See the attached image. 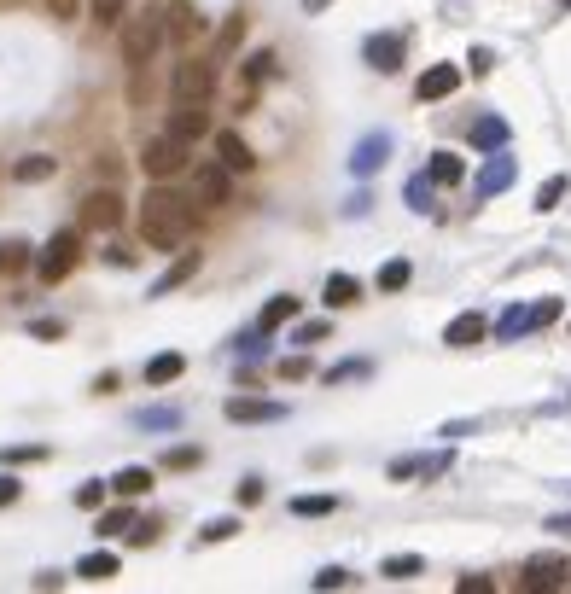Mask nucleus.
Wrapping results in <instances>:
<instances>
[{
    "mask_svg": "<svg viewBox=\"0 0 571 594\" xmlns=\"http://www.w3.org/2000/svg\"><path fill=\"white\" fill-rule=\"evenodd\" d=\"M140 239L152 251H181L193 239V198L169 193L164 181H158L152 193L140 198Z\"/></svg>",
    "mask_w": 571,
    "mask_h": 594,
    "instance_id": "obj_1",
    "label": "nucleus"
},
{
    "mask_svg": "<svg viewBox=\"0 0 571 594\" xmlns=\"http://www.w3.org/2000/svg\"><path fill=\"white\" fill-rule=\"evenodd\" d=\"M117 30H123V65L146 70V65H152V53L164 47V12H135V18L123 12V24H117Z\"/></svg>",
    "mask_w": 571,
    "mask_h": 594,
    "instance_id": "obj_2",
    "label": "nucleus"
},
{
    "mask_svg": "<svg viewBox=\"0 0 571 594\" xmlns=\"http://www.w3.org/2000/svg\"><path fill=\"white\" fill-rule=\"evenodd\" d=\"M76 257H82V233L65 228V233H53V239L41 245V257H35V274H41L47 286H59L70 268H76Z\"/></svg>",
    "mask_w": 571,
    "mask_h": 594,
    "instance_id": "obj_3",
    "label": "nucleus"
},
{
    "mask_svg": "<svg viewBox=\"0 0 571 594\" xmlns=\"http://www.w3.org/2000/svg\"><path fill=\"white\" fill-rule=\"evenodd\" d=\"M140 169L152 175V181H175L181 169H187V140H175V134H152L146 140V152H140Z\"/></svg>",
    "mask_w": 571,
    "mask_h": 594,
    "instance_id": "obj_4",
    "label": "nucleus"
},
{
    "mask_svg": "<svg viewBox=\"0 0 571 594\" xmlns=\"http://www.w3.org/2000/svg\"><path fill=\"white\" fill-rule=\"evenodd\" d=\"M210 88H216V65H210V59H193V53L169 76V94L175 99H210Z\"/></svg>",
    "mask_w": 571,
    "mask_h": 594,
    "instance_id": "obj_5",
    "label": "nucleus"
},
{
    "mask_svg": "<svg viewBox=\"0 0 571 594\" xmlns=\"http://www.w3.org/2000/svg\"><path fill=\"white\" fill-rule=\"evenodd\" d=\"M566 577H571V565L560 560V554H537V560H525V571H519V589L554 594V589H566Z\"/></svg>",
    "mask_w": 571,
    "mask_h": 594,
    "instance_id": "obj_6",
    "label": "nucleus"
},
{
    "mask_svg": "<svg viewBox=\"0 0 571 594\" xmlns=\"http://www.w3.org/2000/svg\"><path fill=\"white\" fill-rule=\"evenodd\" d=\"M204 30H210V24H204V12L193 6V0H169V6H164V41H175V47H193Z\"/></svg>",
    "mask_w": 571,
    "mask_h": 594,
    "instance_id": "obj_7",
    "label": "nucleus"
},
{
    "mask_svg": "<svg viewBox=\"0 0 571 594\" xmlns=\"http://www.w3.org/2000/svg\"><path fill=\"white\" fill-rule=\"evenodd\" d=\"M82 228H94V233L123 228V193L100 187V193H88V198H82Z\"/></svg>",
    "mask_w": 571,
    "mask_h": 594,
    "instance_id": "obj_8",
    "label": "nucleus"
},
{
    "mask_svg": "<svg viewBox=\"0 0 571 594\" xmlns=\"http://www.w3.org/2000/svg\"><path fill=\"white\" fill-rule=\"evenodd\" d=\"M228 198H234V181H228V169H222V164H199V169H193V204L222 210Z\"/></svg>",
    "mask_w": 571,
    "mask_h": 594,
    "instance_id": "obj_9",
    "label": "nucleus"
},
{
    "mask_svg": "<svg viewBox=\"0 0 571 594\" xmlns=\"http://www.w3.org/2000/svg\"><path fill=\"white\" fill-rule=\"evenodd\" d=\"M169 134L175 140H199V134H210V111H204V99H175V111H169Z\"/></svg>",
    "mask_w": 571,
    "mask_h": 594,
    "instance_id": "obj_10",
    "label": "nucleus"
},
{
    "mask_svg": "<svg viewBox=\"0 0 571 594\" xmlns=\"http://www.w3.org/2000/svg\"><path fill=\"white\" fill-rule=\"evenodd\" d=\"M222 414H228V420H245V426H263V420H286V408H280V402H257V396H228V402H222Z\"/></svg>",
    "mask_w": 571,
    "mask_h": 594,
    "instance_id": "obj_11",
    "label": "nucleus"
},
{
    "mask_svg": "<svg viewBox=\"0 0 571 594\" xmlns=\"http://www.w3.org/2000/svg\"><path fill=\"white\" fill-rule=\"evenodd\" d=\"M216 164L228 169V175H234V169L245 175V169H257V152H251L234 129H222V134H216Z\"/></svg>",
    "mask_w": 571,
    "mask_h": 594,
    "instance_id": "obj_12",
    "label": "nucleus"
},
{
    "mask_svg": "<svg viewBox=\"0 0 571 594\" xmlns=\"http://www.w3.org/2000/svg\"><path fill=\"white\" fill-rule=\"evenodd\" d=\"M513 175H519V164L513 158H502V152H490V164L478 169V198H496L513 187Z\"/></svg>",
    "mask_w": 571,
    "mask_h": 594,
    "instance_id": "obj_13",
    "label": "nucleus"
},
{
    "mask_svg": "<svg viewBox=\"0 0 571 594\" xmlns=\"http://www.w3.org/2000/svg\"><path fill=\"white\" fill-rule=\"evenodd\" d=\"M385 158H391V134L379 129V134H368V140L350 152V169H356V175H373V169H385Z\"/></svg>",
    "mask_w": 571,
    "mask_h": 594,
    "instance_id": "obj_14",
    "label": "nucleus"
},
{
    "mask_svg": "<svg viewBox=\"0 0 571 594\" xmlns=\"http://www.w3.org/2000/svg\"><path fill=\"white\" fill-rule=\"evenodd\" d=\"M455 88H461V65H432L420 82H414V94L420 99H449Z\"/></svg>",
    "mask_w": 571,
    "mask_h": 594,
    "instance_id": "obj_15",
    "label": "nucleus"
},
{
    "mask_svg": "<svg viewBox=\"0 0 571 594\" xmlns=\"http://www.w3.org/2000/svg\"><path fill=\"white\" fill-rule=\"evenodd\" d=\"M193 274H199V251H181V257H175V263H169L158 280H152V297H169L175 286H187Z\"/></svg>",
    "mask_w": 571,
    "mask_h": 594,
    "instance_id": "obj_16",
    "label": "nucleus"
},
{
    "mask_svg": "<svg viewBox=\"0 0 571 594\" xmlns=\"http://www.w3.org/2000/svg\"><path fill=\"white\" fill-rule=\"evenodd\" d=\"M484 332H490V327H484V315H455V321L443 327V344H449V350H472Z\"/></svg>",
    "mask_w": 571,
    "mask_h": 594,
    "instance_id": "obj_17",
    "label": "nucleus"
},
{
    "mask_svg": "<svg viewBox=\"0 0 571 594\" xmlns=\"http://www.w3.org/2000/svg\"><path fill=\"white\" fill-rule=\"evenodd\" d=\"M368 65L385 70V76H391V70H403V35H373V41H368Z\"/></svg>",
    "mask_w": 571,
    "mask_h": 594,
    "instance_id": "obj_18",
    "label": "nucleus"
},
{
    "mask_svg": "<svg viewBox=\"0 0 571 594\" xmlns=\"http://www.w3.org/2000/svg\"><path fill=\"white\" fill-rule=\"evenodd\" d=\"M507 117H478V123H472V152H502L507 146Z\"/></svg>",
    "mask_w": 571,
    "mask_h": 594,
    "instance_id": "obj_19",
    "label": "nucleus"
},
{
    "mask_svg": "<svg viewBox=\"0 0 571 594\" xmlns=\"http://www.w3.org/2000/svg\"><path fill=\"white\" fill-rule=\"evenodd\" d=\"M239 41H245V12H234V18L216 30V53H210V65H228V59L239 53Z\"/></svg>",
    "mask_w": 571,
    "mask_h": 594,
    "instance_id": "obj_20",
    "label": "nucleus"
},
{
    "mask_svg": "<svg viewBox=\"0 0 571 594\" xmlns=\"http://www.w3.org/2000/svg\"><path fill=\"white\" fill-rule=\"evenodd\" d=\"M105 490H117L123 501H140V495L152 490V472H146V466H123V472H117V478H111Z\"/></svg>",
    "mask_w": 571,
    "mask_h": 594,
    "instance_id": "obj_21",
    "label": "nucleus"
},
{
    "mask_svg": "<svg viewBox=\"0 0 571 594\" xmlns=\"http://www.w3.org/2000/svg\"><path fill=\"white\" fill-rule=\"evenodd\" d=\"M321 303H327V309H350V303H362V286H356L350 274H333L327 292H321Z\"/></svg>",
    "mask_w": 571,
    "mask_h": 594,
    "instance_id": "obj_22",
    "label": "nucleus"
},
{
    "mask_svg": "<svg viewBox=\"0 0 571 594\" xmlns=\"http://www.w3.org/2000/svg\"><path fill=\"white\" fill-rule=\"evenodd\" d=\"M426 175H432V187H455V181L467 175V164H461L455 152H432V169H426Z\"/></svg>",
    "mask_w": 571,
    "mask_h": 594,
    "instance_id": "obj_23",
    "label": "nucleus"
},
{
    "mask_svg": "<svg viewBox=\"0 0 571 594\" xmlns=\"http://www.w3.org/2000/svg\"><path fill=\"white\" fill-rule=\"evenodd\" d=\"M181 356H175V350H164V356H152V362H146V385H175V379H181Z\"/></svg>",
    "mask_w": 571,
    "mask_h": 594,
    "instance_id": "obj_24",
    "label": "nucleus"
},
{
    "mask_svg": "<svg viewBox=\"0 0 571 594\" xmlns=\"http://www.w3.org/2000/svg\"><path fill=\"white\" fill-rule=\"evenodd\" d=\"M292 315H298V297H269V303H263V315H257V327L274 332V327H286Z\"/></svg>",
    "mask_w": 571,
    "mask_h": 594,
    "instance_id": "obj_25",
    "label": "nucleus"
},
{
    "mask_svg": "<svg viewBox=\"0 0 571 594\" xmlns=\"http://www.w3.org/2000/svg\"><path fill=\"white\" fill-rule=\"evenodd\" d=\"M420 571H426L420 554H391V560L379 565V577H391V583H408V577H420Z\"/></svg>",
    "mask_w": 571,
    "mask_h": 594,
    "instance_id": "obj_26",
    "label": "nucleus"
},
{
    "mask_svg": "<svg viewBox=\"0 0 571 594\" xmlns=\"http://www.w3.org/2000/svg\"><path fill=\"white\" fill-rule=\"evenodd\" d=\"M53 158H47V152H30V158H18V164H12V175H18V181H24V187H30V181H47V175H53Z\"/></svg>",
    "mask_w": 571,
    "mask_h": 594,
    "instance_id": "obj_27",
    "label": "nucleus"
},
{
    "mask_svg": "<svg viewBox=\"0 0 571 594\" xmlns=\"http://www.w3.org/2000/svg\"><path fill=\"white\" fill-rule=\"evenodd\" d=\"M76 577H88V583H105V577H117V554H88V560L76 565Z\"/></svg>",
    "mask_w": 571,
    "mask_h": 594,
    "instance_id": "obj_28",
    "label": "nucleus"
},
{
    "mask_svg": "<svg viewBox=\"0 0 571 594\" xmlns=\"http://www.w3.org/2000/svg\"><path fill=\"white\" fill-rule=\"evenodd\" d=\"M88 12H94V24H100V30H117V24H123V12H129V0H88Z\"/></svg>",
    "mask_w": 571,
    "mask_h": 594,
    "instance_id": "obj_29",
    "label": "nucleus"
},
{
    "mask_svg": "<svg viewBox=\"0 0 571 594\" xmlns=\"http://www.w3.org/2000/svg\"><path fill=\"white\" fill-rule=\"evenodd\" d=\"M292 513H298V519H321V513H338V495H298V501H292Z\"/></svg>",
    "mask_w": 571,
    "mask_h": 594,
    "instance_id": "obj_30",
    "label": "nucleus"
},
{
    "mask_svg": "<svg viewBox=\"0 0 571 594\" xmlns=\"http://www.w3.org/2000/svg\"><path fill=\"white\" fill-rule=\"evenodd\" d=\"M519 332H531V309H502V321H496V338H519Z\"/></svg>",
    "mask_w": 571,
    "mask_h": 594,
    "instance_id": "obj_31",
    "label": "nucleus"
},
{
    "mask_svg": "<svg viewBox=\"0 0 571 594\" xmlns=\"http://www.w3.org/2000/svg\"><path fill=\"white\" fill-rule=\"evenodd\" d=\"M18 268H30V245L24 239H6L0 245V274H18Z\"/></svg>",
    "mask_w": 571,
    "mask_h": 594,
    "instance_id": "obj_32",
    "label": "nucleus"
},
{
    "mask_svg": "<svg viewBox=\"0 0 571 594\" xmlns=\"http://www.w3.org/2000/svg\"><path fill=\"white\" fill-rule=\"evenodd\" d=\"M408 274H414V268H408L403 257H397V263H385V268H379V292H403Z\"/></svg>",
    "mask_w": 571,
    "mask_h": 594,
    "instance_id": "obj_33",
    "label": "nucleus"
},
{
    "mask_svg": "<svg viewBox=\"0 0 571 594\" xmlns=\"http://www.w3.org/2000/svg\"><path fill=\"white\" fill-rule=\"evenodd\" d=\"M408 210H432V175H426V169L408 181Z\"/></svg>",
    "mask_w": 571,
    "mask_h": 594,
    "instance_id": "obj_34",
    "label": "nucleus"
},
{
    "mask_svg": "<svg viewBox=\"0 0 571 594\" xmlns=\"http://www.w3.org/2000/svg\"><path fill=\"white\" fill-rule=\"evenodd\" d=\"M129 525H135V513H129V507H111L100 519V536H129Z\"/></svg>",
    "mask_w": 571,
    "mask_h": 594,
    "instance_id": "obj_35",
    "label": "nucleus"
},
{
    "mask_svg": "<svg viewBox=\"0 0 571 594\" xmlns=\"http://www.w3.org/2000/svg\"><path fill=\"white\" fill-rule=\"evenodd\" d=\"M566 198V175H554V181H542V193H537V210H554Z\"/></svg>",
    "mask_w": 571,
    "mask_h": 594,
    "instance_id": "obj_36",
    "label": "nucleus"
},
{
    "mask_svg": "<svg viewBox=\"0 0 571 594\" xmlns=\"http://www.w3.org/2000/svg\"><path fill=\"white\" fill-rule=\"evenodd\" d=\"M228 536H239V519H210L204 525V542H228Z\"/></svg>",
    "mask_w": 571,
    "mask_h": 594,
    "instance_id": "obj_37",
    "label": "nucleus"
},
{
    "mask_svg": "<svg viewBox=\"0 0 571 594\" xmlns=\"http://www.w3.org/2000/svg\"><path fill=\"white\" fill-rule=\"evenodd\" d=\"M554 315H560V303H554V297H542V303H531V332H537V327H548Z\"/></svg>",
    "mask_w": 571,
    "mask_h": 594,
    "instance_id": "obj_38",
    "label": "nucleus"
},
{
    "mask_svg": "<svg viewBox=\"0 0 571 594\" xmlns=\"http://www.w3.org/2000/svg\"><path fill=\"white\" fill-rule=\"evenodd\" d=\"M245 76H251V82H263V76H274V53H251V65H245Z\"/></svg>",
    "mask_w": 571,
    "mask_h": 594,
    "instance_id": "obj_39",
    "label": "nucleus"
},
{
    "mask_svg": "<svg viewBox=\"0 0 571 594\" xmlns=\"http://www.w3.org/2000/svg\"><path fill=\"white\" fill-rule=\"evenodd\" d=\"M327 332H333V327H327V321H303V327L292 332V338H298V344H321Z\"/></svg>",
    "mask_w": 571,
    "mask_h": 594,
    "instance_id": "obj_40",
    "label": "nucleus"
},
{
    "mask_svg": "<svg viewBox=\"0 0 571 594\" xmlns=\"http://www.w3.org/2000/svg\"><path fill=\"white\" fill-rule=\"evenodd\" d=\"M344 583H350V571H338V565H327V571L315 577V589H344Z\"/></svg>",
    "mask_w": 571,
    "mask_h": 594,
    "instance_id": "obj_41",
    "label": "nucleus"
},
{
    "mask_svg": "<svg viewBox=\"0 0 571 594\" xmlns=\"http://www.w3.org/2000/svg\"><path fill=\"white\" fill-rule=\"evenodd\" d=\"M472 76H484V70H496V53H490V47H472Z\"/></svg>",
    "mask_w": 571,
    "mask_h": 594,
    "instance_id": "obj_42",
    "label": "nucleus"
},
{
    "mask_svg": "<svg viewBox=\"0 0 571 594\" xmlns=\"http://www.w3.org/2000/svg\"><path fill=\"white\" fill-rule=\"evenodd\" d=\"M105 501V484H82V490H76V507H100Z\"/></svg>",
    "mask_w": 571,
    "mask_h": 594,
    "instance_id": "obj_43",
    "label": "nucleus"
},
{
    "mask_svg": "<svg viewBox=\"0 0 571 594\" xmlns=\"http://www.w3.org/2000/svg\"><path fill=\"white\" fill-rule=\"evenodd\" d=\"M490 589H496L490 577H461V583H455V594H490Z\"/></svg>",
    "mask_w": 571,
    "mask_h": 594,
    "instance_id": "obj_44",
    "label": "nucleus"
},
{
    "mask_svg": "<svg viewBox=\"0 0 571 594\" xmlns=\"http://www.w3.org/2000/svg\"><path fill=\"white\" fill-rule=\"evenodd\" d=\"M0 461H47V449H41V443H30V449H6Z\"/></svg>",
    "mask_w": 571,
    "mask_h": 594,
    "instance_id": "obj_45",
    "label": "nucleus"
},
{
    "mask_svg": "<svg viewBox=\"0 0 571 594\" xmlns=\"http://www.w3.org/2000/svg\"><path fill=\"white\" fill-rule=\"evenodd\" d=\"M18 495H24V484H18V478H12V472H6V478H0V507H12V501H18Z\"/></svg>",
    "mask_w": 571,
    "mask_h": 594,
    "instance_id": "obj_46",
    "label": "nucleus"
},
{
    "mask_svg": "<svg viewBox=\"0 0 571 594\" xmlns=\"http://www.w3.org/2000/svg\"><path fill=\"white\" fill-rule=\"evenodd\" d=\"M164 466H199V449H169Z\"/></svg>",
    "mask_w": 571,
    "mask_h": 594,
    "instance_id": "obj_47",
    "label": "nucleus"
},
{
    "mask_svg": "<svg viewBox=\"0 0 571 594\" xmlns=\"http://www.w3.org/2000/svg\"><path fill=\"white\" fill-rule=\"evenodd\" d=\"M239 501H245V507H257V501H263V484H257V478H245V484H239Z\"/></svg>",
    "mask_w": 571,
    "mask_h": 594,
    "instance_id": "obj_48",
    "label": "nucleus"
},
{
    "mask_svg": "<svg viewBox=\"0 0 571 594\" xmlns=\"http://www.w3.org/2000/svg\"><path fill=\"white\" fill-rule=\"evenodd\" d=\"M362 373H368V367H362V362H350V367H333V373H327V385H338V379H362Z\"/></svg>",
    "mask_w": 571,
    "mask_h": 594,
    "instance_id": "obj_49",
    "label": "nucleus"
},
{
    "mask_svg": "<svg viewBox=\"0 0 571 594\" xmlns=\"http://www.w3.org/2000/svg\"><path fill=\"white\" fill-rule=\"evenodd\" d=\"M280 373H286V379H303V373H309V362H303V356H292V362H280Z\"/></svg>",
    "mask_w": 571,
    "mask_h": 594,
    "instance_id": "obj_50",
    "label": "nucleus"
},
{
    "mask_svg": "<svg viewBox=\"0 0 571 594\" xmlns=\"http://www.w3.org/2000/svg\"><path fill=\"white\" fill-rule=\"evenodd\" d=\"M53 6V18H76V0H47Z\"/></svg>",
    "mask_w": 571,
    "mask_h": 594,
    "instance_id": "obj_51",
    "label": "nucleus"
},
{
    "mask_svg": "<svg viewBox=\"0 0 571 594\" xmlns=\"http://www.w3.org/2000/svg\"><path fill=\"white\" fill-rule=\"evenodd\" d=\"M548 530H566V536H571V513H560V519H548Z\"/></svg>",
    "mask_w": 571,
    "mask_h": 594,
    "instance_id": "obj_52",
    "label": "nucleus"
},
{
    "mask_svg": "<svg viewBox=\"0 0 571 594\" xmlns=\"http://www.w3.org/2000/svg\"><path fill=\"white\" fill-rule=\"evenodd\" d=\"M327 6H333V0H303V12H327Z\"/></svg>",
    "mask_w": 571,
    "mask_h": 594,
    "instance_id": "obj_53",
    "label": "nucleus"
},
{
    "mask_svg": "<svg viewBox=\"0 0 571 594\" xmlns=\"http://www.w3.org/2000/svg\"><path fill=\"white\" fill-rule=\"evenodd\" d=\"M566 589H571V577H566Z\"/></svg>",
    "mask_w": 571,
    "mask_h": 594,
    "instance_id": "obj_54",
    "label": "nucleus"
},
{
    "mask_svg": "<svg viewBox=\"0 0 571 594\" xmlns=\"http://www.w3.org/2000/svg\"><path fill=\"white\" fill-rule=\"evenodd\" d=\"M566 6H571V0H566Z\"/></svg>",
    "mask_w": 571,
    "mask_h": 594,
    "instance_id": "obj_55",
    "label": "nucleus"
}]
</instances>
